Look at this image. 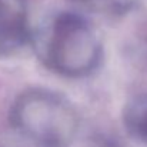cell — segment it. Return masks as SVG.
Instances as JSON below:
<instances>
[{
	"instance_id": "3957f363",
	"label": "cell",
	"mask_w": 147,
	"mask_h": 147,
	"mask_svg": "<svg viewBox=\"0 0 147 147\" xmlns=\"http://www.w3.org/2000/svg\"><path fill=\"white\" fill-rule=\"evenodd\" d=\"M127 129L143 139H147V96L134 97L124 109Z\"/></svg>"
},
{
	"instance_id": "7a4b0ae2",
	"label": "cell",
	"mask_w": 147,
	"mask_h": 147,
	"mask_svg": "<svg viewBox=\"0 0 147 147\" xmlns=\"http://www.w3.org/2000/svg\"><path fill=\"white\" fill-rule=\"evenodd\" d=\"M29 32L23 0H0V56H11L26 46Z\"/></svg>"
},
{
	"instance_id": "6da1fadb",
	"label": "cell",
	"mask_w": 147,
	"mask_h": 147,
	"mask_svg": "<svg viewBox=\"0 0 147 147\" xmlns=\"http://www.w3.org/2000/svg\"><path fill=\"white\" fill-rule=\"evenodd\" d=\"M45 56L51 69L67 76H83L100 60V43L89 23L79 14L63 13L51 24Z\"/></svg>"
}]
</instances>
